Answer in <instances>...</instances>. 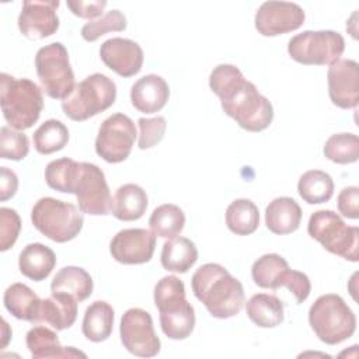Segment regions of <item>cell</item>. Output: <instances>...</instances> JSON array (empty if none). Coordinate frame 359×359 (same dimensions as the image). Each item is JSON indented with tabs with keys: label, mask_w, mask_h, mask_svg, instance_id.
Wrapping results in <instances>:
<instances>
[{
	"label": "cell",
	"mask_w": 359,
	"mask_h": 359,
	"mask_svg": "<svg viewBox=\"0 0 359 359\" xmlns=\"http://www.w3.org/2000/svg\"><path fill=\"white\" fill-rule=\"evenodd\" d=\"M119 335L123 348L139 358H153L158 355L161 342L154 332L150 313L133 307L123 313L119 325Z\"/></svg>",
	"instance_id": "7c38bea8"
},
{
	"label": "cell",
	"mask_w": 359,
	"mask_h": 359,
	"mask_svg": "<svg viewBox=\"0 0 359 359\" xmlns=\"http://www.w3.org/2000/svg\"><path fill=\"white\" fill-rule=\"evenodd\" d=\"M0 104L6 122L15 130L29 129L43 108L42 90L29 79L0 74Z\"/></svg>",
	"instance_id": "277c9868"
},
{
	"label": "cell",
	"mask_w": 359,
	"mask_h": 359,
	"mask_svg": "<svg viewBox=\"0 0 359 359\" xmlns=\"http://www.w3.org/2000/svg\"><path fill=\"white\" fill-rule=\"evenodd\" d=\"M195 297L215 318L237 316L244 303V287L223 265L209 262L199 266L191 279Z\"/></svg>",
	"instance_id": "7a4b0ae2"
},
{
	"label": "cell",
	"mask_w": 359,
	"mask_h": 359,
	"mask_svg": "<svg viewBox=\"0 0 359 359\" xmlns=\"http://www.w3.org/2000/svg\"><path fill=\"white\" fill-rule=\"evenodd\" d=\"M149 226L157 237L172 238L184 230L185 215L180 206L174 203H164L151 212Z\"/></svg>",
	"instance_id": "d6a6232c"
},
{
	"label": "cell",
	"mask_w": 359,
	"mask_h": 359,
	"mask_svg": "<svg viewBox=\"0 0 359 359\" xmlns=\"http://www.w3.org/2000/svg\"><path fill=\"white\" fill-rule=\"evenodd\" d=\"M27 348L34 359H56V358H86L87 355L73 346H62L55 331L36 325L25 335Z\"/></svg>",
	"instance_id": "ffe728a7"
},
{
	"label": "cell",
	"mask_w": 359,
	"mask_h": 359,
	"mask_svg": "<svg viewBox=\"0 0 359 359\" xmlns=\"http://www.w3.org/2000/svg\"><path fill=\"white\" fill-rule=\"evenodd\" d=\"M139 140L137 146L142 150L151 149L156 144H158L165 133L167 129V121L164 116H156V118H139Z\"/></svg>",
	"instance_id": "f35d334b"
},
{
	"label": "cell",
	"mask_w": 359,
	"mask_h": 359,
	"mask_svg": "<svg viewBox=\"0 0 359 359\" xmlns=\"http://www.w3.org/2000/svg\"><path fill=\"white\" fill-rule=\"evenodd\" d=\"M210 90L220 98L222 109L248 132L266 129L273 119V107L241 70L229 63L213 67L209 76Z\"/></svg>",
	"instance_id": "6da1fadb"
},
{
	"label": "cell",
	"mask_w": 359,
	"mask_h": 359,
	"mask_svg": "<svg viewBox=\"0 0 359 359\" xmlns=\"http://www.w3.org/2000/svg\"><path fill=\"white\" fill-rule=\"evenodd\" d=\"M303 8L290 1H265L255 13V28L264 36H276L299 29L304 22Z\"/></svg>",
	"instance_id": "5bb4252c"
},
{
	"label": "cell",
	"mask_w": 359,
	"mask_h": 359,
	"mask_svg": "<svg viewBox=\"0 0 359 359\" xmlns=\"http://www.w3.org/2000/svg\"><path fill=\"white\" fill-rule=\"evenodd\" d=\"M154 304L160 313V325L170 339H185L195 328V311L185 299L184 282L168 275L161 278L154 286Z\"/></svg>",
	"instance_id": "3957f363"
},
{
	"label": "cell",
	"mask_w": 359,
	"mask_h": 359,
	"mask_svg": "<svg viewBox=\"0 0 359 359\" xmlns=\"http://www.w3.org/2000/svg\"><path fill=\"white\" fill-rule=\"evenodd\" d=\"M83 212L70 202H63L50 196L41 198L31 210L34 227L56 243L73 240L83 229Z\"/></svg>",
	"instance_id": "52a82bcc"
},
{
	"label": "cell",
	"mask_w": 359,
	"mask_h": 359,
	"mask_svg": "<svg viewBox=\"0 0 359 359\" xmlns=\"http://www.w3.org/2000/svg\"><path fill=\"white\" fill-rule=\"evenodd\" d=\"M77 300L66 293H52L41 303L38 323L62 331L70 328L77 318Z\"/></svg>",
	"instance_id": "7402d4cb"
},
{
	"label": "cell",
	"mask_w": 359,
	"mask_h": 359,
	"mask_svg": "<svg viewBox=\"0 0 359 359\" xmlns=\"http://www.w3.org/2000/svg\"><path fill=\"white\" fill-rule=\"evenodd\" d=\"M248 318L261 328H273L283 323V303L275 294L257 293L245 303Z\"/></svg>",
	"instance_id": "83f0119b"
},
{
	"label": "cell",
	"mask_w": 359,
	"mask_h": 359,
	"mask_svg": "<svg viewBox=\"0 0 359 359\" xmlns=\"http://www.w3.org/2000/svg\"><path fill=\"white\" fill-rule=\"evenodd\" d=\"M59 0H24L18 15V29L28 39H43L59 29L56 10Z\"/></svg>",
	"instance_id": "2e32d148"
},
{
	"label": "cell",
	"mask_w": 359,
	"mask_h": 359,
	"mask_svg": "<svg viewBox=\"0 0 359 359\" xmlns=\"http://www.w3.org/2000/svg\"><path fill=\"white\" fill-rule=\"evenodd\" d=\"M302 216V208L293 198L279 196L266 206L265 224L273 234L285 236L299 229Z\"/></svg>",
	"instance_id": "44dd1931"
},
{
	"label": "cell",
	"mask_w": 359,
	"mask_h": 359,
	"mask_svg": "<svg viewBox=\"0 0 359 359\" xmlns=\"http://www.w3.org/2000/svg\"><path fill=\"white\" fill-rule=\"evenodd\" d=\"M328 94L334 105L342 109L356 108L359 102V65L352 59H339L327 73Z\"/></svg>",
	"instance_id": "e0dca14e"
},
{
	"label": "cell",
	"mask_w": 359,
	"mask_h": 359,
	"mask_svg": "<svg viewBox=\"0 0 359 359\" xmlns=\"http://www.w3.org/2000/svg\"><path fill=\"white\" fill-rule=\"evenodd\" d=\"M147 194L137 184L121 185L114 196L111 213L122 222H133L140 219L147 209Z\"/></svg>",
	"instance_id": "cb8c5ba5"
},
{
	"label": "cell",
	"mask_w": 359,
	"mask_h": 359,
	"mask_svg": "<svg viewBox=\"0 0 359 359\" xmlns=\"http://www.w3.org/2000/svg\"><path fill=\"white\" fill-rule=\"evenodd\" d=\"M309 323L317 338L327 345L349 339L356 331V316L339 294L320 296L309 310Z\"/></svg>",
	"instance_id": "5b68a950"
},
{
	"label": "cell",
	"mask_w": 359,
	"mask_h": 359,
	"mask_svg": "<svg viewBox=\"0 0 359 359\" xmlns=\"http://www.w3.org/2000/svg\"><path fill=\"white\" fill-rule=\"evenodd\" d=\"M115 100L114 80L102 73H93L74 86L73 91L62 101V109L72 121L83 122L108 109Z\"/></svg>",
	"instance_id": "8992f818"
},
{
	"label": "cell",
	"mask_w": 359,
	"mask_h": 359,
	"mask_svg": "<svg viewBox=\"0 0 359 359\" xmlns=\"http://www.w3.org/2000/svg\"><path fill=\"white\" fill-rule=\"evenodd\" d=\"M156 234L146 229H123L118 231L109 244L112 258L125 265L146 264L153 258Z\"/></svg>",
	"instance_id": "9a60e30c"
},
{
	"label": "cell",
	"mask_w": 359,
	"mask_h": 359,
	"mask_svg": "<svg viewBox=\"0 0 359 359\" xmlns=\"http://www.w3.org/2000/svg\"><path fill=\"white\" fill-rule=\"evenodd\" d=\"M94 283L90 273L80 266H63L56 272L50 283L52 293H66L73 296L79 303L88 299L93 293Z\"/></svg>",
	"instance_id": "4316f807"
},
{
	"label": "cell",
	"mask_w": 359,
	"mask_h": 359,
	"mask_svg": "<svg viewBox=\"0 0 359 359\" xmlns=\"http://www.w3.org/2000/svg\"><path fill=\"white\" fill-rule=\"evenodd\" d=\"M3 302L4 307L13 317L29 323H38L42 300L27 285L18 282L10 285L4 292Z\"/></svg>",
	"instance_id": "d4e9b609"
},
{
	"label": "cell",
	"mask_w": 359,
	"mask_h": 359,
	"mask_svg": "<svg viewBox=\"0 0 359 359\" xmlns=\"http://www.w3.org/2000/svg\"><path fill=\"white\" fill-rule=\"evenodd\" d=\"M114 327V309L104 300L93 302L84 313L81 331L91 342H102L109 338Z\"/></svg>",
	"instance_id": "f1b7e54d"
},
{
	"label": "cell",
	"mask_w": 359,
	"mask_h": 359,
	"mask_svg": "<svg viewBox=\"0 0 359 359\" xmlns=\"http://www.w3.org/2000/svg\"><path fill=\"white\" fill-rule=\"evenodd\" d=\"M21 219L11 208H0V250H10L20 234Z\"/></svg>",
	"instance_id": "ab89813d"
},
{
	"label": "cell",
	"mask_w": 359,
	"mask_h": 359,
	"mask_svg": "<svg viewBox=\"0 0 359 359\" xmlns=\"http://www.w3.org/2000/svg\"><path fill=\"white\" fill-rule=\"evenodd\" d=\"M307 231L311 238L317 240L331 254L358 262L359 229L356 226H348L334 210L321 209L311 213Z\"/></svg>",
	"instance_id": "ba28073f"
},
{
	"label": "cell",
	"mask_w": 359,
	"mask_h": 359,
	"mask_svg": "<svg viewBox=\"0 0 359 359\" xmlns=\"http://www.w3.org/2000/svg\"><path fill=\"white\" fill-rule=\"evenodd\" d=\"M79 209L91 216H105L111 212L112 196L104 171L93 163H80V174L74 187Z\"/></svg>",
	"instance_id": "4fadbf2b"
},
{
	"label": "cell",
	"mask_w": 359,
	"mask_h": 359,
	"mask_svg": "<svg viewBox=\"0 0 359 359\" xmlns=\"http://www.w3.org/2000/svg\"><path fill=\"white\" fill-rule=\"evenodd\" d=\"M170 98V87L158 74L140 77L130 88L132 105L143 114H154L163 109Z\"/></svg>",
	"instance_id": "d6986e66"
},
{
	"label": "cell",
	"mask_w": 359,
	"mask_h": 359,
	"mask_svg": "<svg viewBox=\"0 0 359 359\" xmlns=\"http://www.w3.org/2000/svg\"><path fill=\"white\" fill-rule=\"evenodd\" d=\"M11 337V331L8 328V324L6 323V320L3 318V341H1V348H6V345L8 344V339Z\"/></svg>",
	"instance_id": "f6af8a7d"
},
{
	"label": "cell",
	"mask_w": 359,
	"mask_h": 359,
	"mask_svg": "<svg viewBox=\"0 0 359 359\" xmlns=\"http://www.w3.org/2000/svg\"><path fill=\"white\" fill-rule=\"evenodd\" d=\"M29 142L27 135L8 126L0 129V157L4 160L20 161L27 157Z\"/></svg>",
	"instance_id": "74e56055"
},
{
	"label": "cell",
	"mask_w": 359,
	"mask_h": 359,
	"mask_svg": "<svg viewBox=\"0 0 359 359\" xmlns=\"http://www.w3.org/2000/svg\"><path fill=\"white\" fill-rule=\"evenodd\" d=\"M290 268L287 261L279 254H264L259 257L251 268V276L257 286L262 289L276 290L283 287Z\"/></svg>",
	"instance_id": "484cf974"
},
{
	"label": "cell",
	"mask_w": 359,
	"mask_h": 359,
	"mask_svg": "<svg viewBox=\"0 0 359 359\" xmlns=\"http://www.w3.org/2000/svg\"><path fill=\"white\" fill-rule=\"evenodd\" d=\"M136 135L133 121L116 112L101 123L95 139V153L107 163H122L129 157Z\"/></svg>",
	"instance_id": "8fae6325"
},
{
	"label": "cell",
	"mask_w": 359,
	"mask_h": 359,
	"mask_svg": "<svg viewBox=\"0 0 359 359\" xmlns=\"http://www.w3.org/2000/svg\"><path fill=\"white\" fill-rule=\"evenodd\" d=\"M297 192L310 205L324 203L334 195V181L325 171L309 170L299 178Z\"/></svg>",
	"instance_id": "1f68e13d"
},
{
	"label": "cell",
	"mask_w": 359,
	"mask_h": 359,
	"mask_svg": "<svg viewBox=\"0 0 359 359\" xmlns=\"http://www.w3.org/2000/svg\"><path fill=\"white\" fill-rule=\"evenodd\" d=\"M104 65L121 77H132L142 70L144 55L142 46L128 38H109L100 48Z\"/></svg>",
	"instance_id": "ac0fdd59"
},
{
	"label": "cell",
	"mask_w": 359,
	"mask_h": 359,
	"mask_svg": "<svg viewBox=\"0 0 359 359\" xmlns=\"http://www.w3.org/2000/svg\"><path fill=\"white\" fill-rule=\"evenodd\" d=\"M345 50V39L331 29L303 31L289 39V56L306 66H325L339 60Z\"/></svg>",
	"instance_id": "30bf717a"
},
{
	"label": "cell",
	"mask_w": 359,
	"mask_h": 359,
	"mask_svg": "<svg viewBox=\"0 0 359 359\" xmlns=\"http://www.w3.org/2000/svg\"><path fill=\"white\" fill-rule=\"evenodd\" d=\"M226 224L236 236H250L259 226V210L250 199H236L226 209Z\"/></svg>",
	"instance_id": "4dcf8cb0"
},
{
	"label": "cell",
	"mask_w": 359,
	"mask_h": 359,
	"mask_svg": "<svg viewBox=\"0 0 359 359\" xmlns=\"http://www.w3.org/2000/svg\"><path fill=\"white\" fill-rule=\"evenodd\" d=\"M56 265L55 252L45 244H27L18 257L20 272L35 282L46 279Z\"/></svg>",
	"instance_id": "603a6c76"
},
{
	"label": "cell",
	"mask_w": 359,
	"mask_h": 359,
	"mask_svg": "<svg viewBox=\"0 0 359 359\" xmlns=\"http://www.w3.org/2000/svg\"><path fill=\"white\" fill-rule=\"evenodd\" d=\"M283 287H286L294 296L297 304L303 303L311 292V283H310L309 276L306 273H303L300 271H294V269H290Z\"/></svg>",
	"instance_id": "b9f144b4"
},
{
	"label": "cell",
	"mask_w": 359,
	"mask_h": 359,
	"mask_svg": "<svg viewBox=\"0 0 359 359\" xmlns=\"http://www.w3.org/2000/svg\"><path fill=\"white\" fill-rule=\"evenodd\" d=\"M126 29V17L119 10L107 11L97 20L86 22L81 28V36L87 42H94L107 32H121Z\"/></svg>",
	"instance_id": "8d00e7d4"
},
{
	"label": "cell",
	"mask_w": 359,
	"mask_h": 359,
	"mask_svg": "<svg viewBox=\"0 0 359 359\" xmlns=\"http://www.w3.org/2000/svg\"><path fill=\"white\" fill-rule=\"evenodd\" d=\"M66 4L74 15H77L80 18H87V20H93V18L101 15L102 10L107 7L105 0H98V1L76 0V1H67Z\"/></svg>",
	"instance_id": "7bdbcfd3"
},
{
	"label": "cell",
	"mask_w": 359,
	"mask_h": 359,
	"mask_svg": "<svg viewBox=\"0 0 359 359\" xmlns=\"http://www.w3.org/2000/svg\"><path fill=\"white\" fill-rule=\"evenodd\" d=\"M338 210L344 217L358 219L359 217V188L346 187L338 194L337 199Z\"/></svg>",
	"instance_id": "60d3db41"
},
{
	"label": "cell",
	"mask_w": 359,
	"mask_h": 359,
	"mask_svg": "<svg viewBox=\"0 0 359 359\" xmlns=\"http://www.w3.org/2000/svg\"><path fill=\"white\" fill-rule=\"evenodd\" d=\"M18 189L17 174L8 167H0V201L6 202L13 198Z\"/></svg>",
	"instance_id": "ee69618b"
},
{
	"label": "cell",
	"mask_w": 359,
	"mask_h": 359,
	"mask_svg": "<svg viewBox=\"0 0 359 359\" xmlns=\"http://www.w3.org/2000/svg\"><path fill=\"white\" fill-rule=\"evenodd\" d=\"M324 156L337 164H352L359 158V139L355 133L331 135L323 149Z\"/></svg>",
	"instance_id": "d590c367"
},
{
	"label": "cell",
	"mask_w": 359,
	"mask_h": 359,
	"mask_svg": "<svg viewBox=\"0 0 359 359\" xmlns=\"http://www.w3.org/2000/svg\"><path fill=\"white\" fill-rule=\"evenodd\" d=\"M80 174V163L63 157L50 161L45 168V181L49 188L63 192L74 194V187Z\"/></svg>",
	"instance_id": "836d02e7"
},
{
	"label": "cell",
	"mask_w": 359,
	"mask_h": 359,
	"mask_svg": "<svg viewBox=\"0 0 359 359\" xmlns=\"http://www.w3.org/2000/svg\"><path fill=\"white\" fill-rule=\"evenodd\" d=\"M35 69L42 90L53 100H65L74 88V73L67 49L62 42H52L38 49Z\"/></svg>",
	"instance_id": "9c48e42d"
},
{
	"label": "cell",
	"mask_w": 359,
	"mask_h": 359,
	"mask_svg": "<svg viewBox=\"0 0 359 359\" xmlns=\"http://www.w3.org/2000/svg\"><path fill=\"white\" fill-rule=\"evenodd\" d=\"M160 259L164 269L185 273L198 261V250L189 238L177 236L163 244Z\"/></svg>",
	"instance_id": "f546056e"
},
{
	"label": "cell",
	"mask_w": 359,
	"mask_h": 359,
	"mask_svg": "<svg viewBox=\"0 0 359 359\" xmlns=\"http://www.w3.org/2000/svg\"><path fill=\"white\" fill-rule=\"evenodd\" d=\"M32 140L34 147L39 154H52L67 144L69 129L57 119H48L34 132Z\"/></svg>",
	"instance_id": "e575fe53"
}]
</instances>
